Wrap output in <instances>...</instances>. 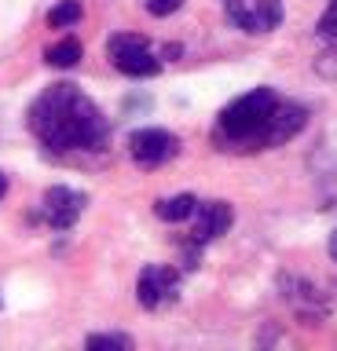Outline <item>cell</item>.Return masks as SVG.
Returning <instances> with one entry per match:
<instances>
[{
	"mask_svg": "<svg viewBox=\"0 0 337 351\" xmlns=\"http://www.w3.org/2000/svg\"><path fill=\"white\" fill-rule=\"evenodd\" d=\"M253 15H257V22H260V33L279 29V26H282V0H257V4H253Z\"/></svg>",
	"mask_w": 337,
	"mask_h": 351,
	"instance_id": "cell-12",
	"label": "cell"
},
{
	"mask_svg": "<svg viewBox=\"0 0 337 351\" xmlns=\"http://www.w3.org/2000/svg\"><path fill=\"white\" fill-rule=\"evenodd\" d=\"M26 125L51 154L103 150L111 139L103 110L78 84H48L30 106Z\"/></svg>",
	"mask_w": 337,
	"mask_h": 351,
	"instance_id": "cell-1",
	"label": "cell"
},
{
	"mask_svg": "<svg viewBox=\"0 0 337 351\" xmlns=\"http://www.w3.org/2000/svg\"><path fill=\"white\" fill-rule=\"evenodd\" d=\"M4 194H8V176L0 172V197H4Z\"/></svg>",
	"mask_w": 337,
	"mask_h": 351,
	"instance_id": "cell-20",
	"label": "cell"
},
{
	"mask_svg": "<svg viewBox=\"0 0 337 351\" xmlns=\"http://www.w3.org/2000/svg\"><path fill=\"white\" fill-rule=\"evenodd\" d=\"M180 55H183L180 44H165V59H180Z\"/></svg>",
	"mask_w": 337,
	"mask_h": 351,
	"instance_id": "cell-18",
	"label": "cell"
},
{
	"mask_svg": "<svg viewBox=\"0 0 337 351\" xmlns=\"http://www.w3.org/2000/svg\"><path fill=\"white\" fill-rule=\"evenodd\" d=\"M136 48H150L147 37H139V33H114V37L106 40L111 59H114V55H125V51H136Z\"/></svg>",
	"mask_w": 337,
	"mask_h": 351,
	"instance_id": "cell-14",
	"label": "cell"
},
{
	"mask_svg": "<svg viewBox=\"0 0 337 351\" xmlns=\"http://www.w3.org/2000/svg\"><path fill=\"white\" fill-rule=\"evenodd\" d=\"M45 59H48V66H56V70H73V66L81 62V40L62 37L59 44H51L45 51Z\"/></svg>",
	"mask_w": 337,
	"mask_h": 351,
	"instance_id": "cell-10",
	"label": "cell"
},
{
	"mask_svg": "<svg viewBox=\"0 0 337 351\" xmlns=\"http://www.w3.org/2000/svg\"><path fill=\"white\" fill-rule=\"evenodd\" d=\"M73 22H81V0H59L56 8L48 11V26L51 29H67Z\"/></svg>",
	"mask_w": 337,
	"mask_h": 351,
	"instance_id": "cell-11",
	"label": "cell"
},
{
	"mask_svg": "<svg viewBox=\"0 0 337 351\" xmlns=\"http://www.w3.org/2000/svg\"><path fill=\"white\" fill-rule=\"evenodd\" d=\"M279 285H282V296L293 304V311H297L308 326L323 322L326 311H330V307H326V300H323V293L315 289V285H308L304 278H290V274H282Z\"/></svg>",
	"mask_w": 337,
	"mask_h": 351,
	"instance_id": "cell-5",
	"label": "cell"
},
{
	"mask_svg": "<svg viewBox=\"0 0 337 351\" xmlns=\"http://www.w3.org/2000/svg\"><path fill=\"white\" fill-rule=\"evenodd\" d=\"M227 19H231L238 29H246V33H260V22H257V15L242 8V0H227Z\"/></svg>",
	"mask_w": 337,
	"mask_h": 351,
	"instance_id": "cell-15",
	"label": "cell"
},
{
	"mask_svg": "<svg viewBox=\"0 0 337 351\" xmlns=\"http://www.w3.org/2000/svg\"><path fill=\"white\" fill-rule=\"evenodd\" d=\"M121 73H128V77H154L158 70H161V62L150 55V48H136V51H125V55H114L111 59Z\"/></svg>",
	"mask_w": 337,
	"mask_h": 351,
	"instance_id": "cell-8",
	"label": "cell"
},
{
	"mask_svg": "<svg viewBox=\"0 0 337 351\" xmlns=\"http://www.w3.org/2000/svg\"><path fill=\"white\" fill-rule=\"evenodd\" d=\"M194 216H198V223H194L191 241H198V245L227 234V227H231V205L227 202H205L194 208Z\"/></svg>",
	"mask_w": 337,
	"mask_h": 351,
	"instance_id": "cell-7",
	"label": "cell"
},
{
	"mask_svg": "<svg viewBox=\"0 0 337 351\" xmlns=\"http://www.w3.org/2000/svg\"><path fill=\"white\" fill-rule=\"evenodd\" d=\"M84 202H89V197H84L81 191H70V186H48V194H45V219L56 230H70L73 223H78Z\"/></svg>",
	"mask_w": 337,
	"mask_h": 351,
	"instance_id": "cell-6",
	"label": "cell"
},
{
	"mask_svg": "<svg viewBox=\"0 0 337 351\" xmlns=\"http://www.w3.org/2000/svg\"><path fill=\"white\" fill-rule=\"evenodd\" d=\"M143 4H147V11H150V15L165 19V15H172V11H180V4H183V0H143Z\"/></svg>",
	"mask_w": 337,
	"mask_h": 351,
	"instance_id": "cell-17",
	"label": "cell"
},
{
	"mask_svg": "<svg viewBox=\"0 0 337 351\" xmlns=\"http://www.w3.org/2000/svg\"><path fill=\"white\" fill-rule=\"evenodd\" d=\"M330 256L337 260V230H334V234H330Z\"/></svg>",
	"mask_w": 337,
	"mask_h": 351,
	"instance_id": "cell-19",
	"label": "cell"
},
{
	"mask_svg": "<svg viewBox=\"0 0 337 351\" xmlns=\"http://www.w3.org/2000/svg\"><path fill=\"white\" fill-rule=\"evenodd\" d=\"M279 95L275 88H253L227 103L216 117L213 139L224 150H271V117H275Z\"/></svg>",
	"mask_w": 337,
	"mask_h": 351,
	"instance_id": "cell-2",
	"label": "cell"
},
{
	"mask_svg": "<svg viewBox=\"0 0 337 351\" xmlns=\"http://www.w3.org/2000/svg\"><path fill=\"white\" fill-rule=\"evenodd\" d=\"M319 37H326V40L337 37V0H330V8L323 11V19H319Z\"/></svg>",
	"mask_w": 337,
	"mask_h": 351,
	"instance_id": "cell-16",
	"label": "cell"
},
{
	"mask_svg": "<svg viewBox=\"0 0 337 351\" xmlns=\"http://www.w3.org/2000/svg\"><path fill=\"white\" fill-rule=\"evenodd\" d=\"M194 208H198V197L194 194H176V197H161L154 205L158 219H165V223H180V219H191Z\"/></svg>",
	"mask_w": 337,
	"mask_h": 351,
	"instance_id": "cell-9",
	"label": "cell"
},
{
	"mask_svg": "<svg viewBox=\"0 0 337 351\" xmlns=\"http://www.w3.org/2000/svg\"><path fill=\"white\" fill-rule=\"evenodd\" d=\"M176 282H180V274L172 271V267L147 263V267L139 271V282H136V300H139V307L154 311V307H161L165 300H172V296H176Z\"/></svg>",
	"mask_w": 337,
	"mask_h": 351,
	"instance_id": "cell-4",
	"label": "cell"
},
{
	"mask_svg": "<svg viewBox=\"0 0 337 351\" xmlns=\"http://www.w3.org/2000/svg\"><path fill=\"white\" fill-rule=\"evenodd\" d=\"M176 150H180V139L165 128H136L132 136H128V154H132V161L143 165V169L165 165Z\"/></svg>",
	"mask_w": 337,
	"mask_h": 351,
	"instance_id": "cell-3",
	"label": "cell"
},
{
	"mask_svg": "<svg viewBox=\"0 0 337 351\" xmlns=\"http://www.w3.org/2000/svg\"><path fill=\"white\" fill-rule=\"evenodd\" d=\"M84 348L89 351H128L132 348V337H125V333H92L89 340H84Z\"/></svg>",
	"mask_w": 337,
	"mask_h": 351,
	"instance_id": "cell-13",
	"label": "cell"
}]
</instances>
